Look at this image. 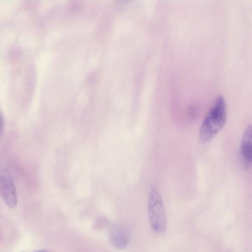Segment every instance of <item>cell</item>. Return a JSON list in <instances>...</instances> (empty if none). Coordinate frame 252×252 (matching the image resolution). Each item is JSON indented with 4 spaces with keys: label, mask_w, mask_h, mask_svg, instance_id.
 Here are the masks:
<instances>
[{
    "label": "cell",
    "mask_w": 252,
    "mask_h": 252,
    "mask_svg": "<svg viewBox=\"0 0 252 252\" xmlns=\"http://www.w3.org/2000/svg\"><path fill=\"white\" fill-rule=\"evenodd\" d=\"M226 120L224 99L218 96L203 121L199 131V137L203 143L210 142L222 128Z\"/></svg>",
    "instance_id": "cell-1"
},
{
    "label": "cell",
    "mask_w": 252,
    "mask_h": 252,
    "mask_svg": "<svg viewBox=\"0 0 252 252\" xmlns=\"http://www.w3.org/2000/svg\"><path fill=\"white\" fill-rule=\"evenodd\" d=\"M149 221L152 229L162 233L166 228V219L162 197L156 189L151 190L148 201Z\"/></svg>",
    "instance_id": "cell-2"
},
{
    "label": "cell",
    "mask_w": 252,
    "mask_h": 252,
    "mask_svg": "<svg viewBox=\"0 0 252 252\" xmlns=\"http://www.w3.org/2000/svg\"><path fill=\"white\" fill-rule=\"evenodd\" d=\"M0 194L9 207L14 208L16 206V188L11 178L6 174H0Z\"/></svg>",
    "instance_id": "cell-3"
},
{
    "label": "cell",
    "mask_w": 252,
    "mask_h": 252,
    "mask_svg": "<svg viewBox=\"0 0 252 252\" xmlns=\"http://www.w3.org/2000/svg\"><path fill=\"white\" fill-rule=\"evenodd\" d=\"M109 238L111 245L117 249H124L129 241L127 231L122 225L113 226L109 231Z\"/></svg>",
    "instance_id": "cell-4"
},
{
    "label": "cell",
    "mask_w": 252,
    "mask_h": 252,
    "mask_svg": "<svg viewBox=\"0 0 252 252\" xmlns=\"http://www.w3.org/2000/svg\"><path fill=\"white\" fill-rule=\"evenodd\" d=\"M252 130L251 125L246 128L242 139L240 152L242 158L247 165H251L252 159Z\"/></svg>",
    "instance_id": "cell-5"
},
{
    "label": "cell",
    "mask_w": 252,
    "mask_h": 252,
    "mask_svg": "<svg viewBox=\"0 0 252 252\" xmlns=\"http://www.w3.org/2000/svg\"><path fill=\"white\" fill-rule=\"evenodd\" d=\"M1 128H2V120H1V116L0 115V132L1 131Z\"/></svg>",
    "instance_id": "cell-6"
},
{
    "label": "cell",
    "mask_w": 252,
    "mask_h": 252,
    "mask_svg": "<svg viewBox=\"0 0 252 252\" xmlns=\"http://www.w3.org/2000/svg\"><path fill=\"white\" fill-rule=\"evenodd\" d=\"M47 252L45 251H37V252Z\"/></svg>",
    "instance_id": "cell-7"
}]
</instances>
